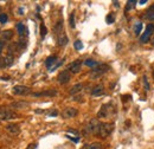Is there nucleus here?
<instances>
[{
    "label": "nucleus",
    "instance_id": "1",
    "mask_svg": "<svg viewBox=\"0 0 154 149\" xmlns=\"http://www.w3.org/2000/svg\"><path fill=\"white\" fill-rule=\"evenodd\" d=\"M115 115V108L112 103H107V104H103L102 108L100 109V111L97 114V117L100 118H108L110 116Z\"/></svg>",
    "mask_w": 154,
    "mask_h": 149
},
{
    "label": "nucleus",
    "instance_id": "2",
    "mask_svg": "<svg viewBox=\"0 0 154 149\" xmlns=\"http://www.w3.org/2000/svg\"><path fill=\"white\" fill-rule=\"evenodd\" d=\"M101 123L96 118H93L89 121V123L84 127V134H93V135H97L98 130H100V127H101Z\"/></svg>",
    "mask_w": 154,
    "mask_h": 149
},
{
    "label": "nucleus",
    "instance_id": "3",
    "mask_svg": "<svg viewBox=\"0 0 154 149\" xmlns=\"http://www.w3.org/2000/svg\"><path fill=\"white\" fill-rule=\"evenodd\" d=\"M113 130H114V124L113 123H103L102 122L97 136H100L102 138H106V137H108L113 132Z\"/></svg>",
    "mask_w": 154,
    "mask_h": 149
},
{
    "label": "nucleus",
    "instance_id": "4",
    "mask_svg": "<svg viewBox=\"0 0 154 149\" xmlns=\"http://www.w3.org/2000/svg\"><path fill=\"white\" fill-rule=\"evenodd\" d=\"M18 115L13 110L8 109V108H4L1 107L0 108V121H8V120H14L17 118Z\"/></svg>",
    "mask_w": 154,
    "mask_h": 149
},
{
    "label": "nucleus",
    "instance_id": "5",
    "mask_svg": "<svg viewBox=\"0 0 154 149\" xmlns=\"http://www.w3.org/2000/svg\"><path fill=\"white\" fill-rule=\"evenodd\" d=\"M108 70H109V66L107 64H100L98 66L94 68L91 70L90 76H91V78H98V77H101L103 74H106Z\"/></svg>",
    "mask_w": 154,
    "mask_h": 149
},
{
    "label": "nucleus",
    "instance_id": "6",
    "mask_svg": "<svg viewBox=\"0 0 154 149\" xmlns=\"http://www.w3.org/2000/svg\"><path fill=\"white\" fill-rule=\"evenodd\" d=\"M153 33H154V25L153 24L147 25L146 31H145V32L141 35V37H140V41H141V43H147V41L151 39Z\"/></svg>",
    "mask_w": 154,
    "mask_h": 149
},
{
    "label": "nucleus",
    "instance_id": "7",
    "mask_svg": "<svg viewBox=\"0 0 154 149\" xmlns=\"http://www.w3.org/2000/svg\"><path fill=\"white\" fill-rule=\"evenodd\" d=\"M12 93L14 95H18V96H26V95L31 93V89L25 85H16V87H13Z\"/></svg>",
    "mask_w": 154,
    "mask_h": 149
},
{
    "label": "nucleus",
    "instance_id": "8",
    "mask_svg": "<svg viewBox=\"0 0 154 149\" xmlns=\"http://www.w3.org/2000/svg\"><path fill=\"white\" fill-rule=\"evenodd\" d=\"M57 79H58V83H60V84H66V83L70 82V79H71V72H70L69 70H63L60 74H58Z\"/></svg>",
    "mask_w": 154,
    "mask_h": 149
},
{
    "label": "nucleus",
    "instance_id": "9",
    "mask_svg": "<svg viewBox=\"0 0 154 149\" xmlns=\"http://www.w3.org/2000/svg\"><path fill=\"white\" fill-rule=\"evenodd\" d=\"M77 114H78V110H77L76 108H72V107H68V108H65L63 112H62V116L64 117V118H72V117H75Z\"/></svg>",
    "mask_w": 154,
    "mask_h": 149
},
{
    "label": "nucleus",
    "instance_id": "10",
    "mask_svg": "<svg viewBox=\"0 0 154 149\" xmlns=\"http://www.w3.org/2000/svg\"><path fill=\"white\" fill-rule=\"evenodd\" d=\"M81 68H82V60L77 59L75 62H72L69 66H68V70L71 72V74H78L81 71Z\"/></svg>",
    "mask_w": 154,
    "mask_h": 149
},
{
    "label": "nucleus",
    "instance_id": "11",
    "mask_svg": "<svg viewBox=\"0 0 154 149\" xmlns=\"http://www.w3.org/2000/svg\"><path fill=\"white\" fill-rule=\"evenodd\" d=\"M56 95H57V91L54 90V89H49V90H45V91L32 93L33 97H42V96H49V97H51V96H56Z\"/></svg>",
    "mask_w": 154,
    "mask_h": 149
},
{
    "label": "nucleus",
    "instance_id": "12",
    "mask_svg": "<svg viewBox=\"0 0 154 149\" xmlns=\"http://www.w3.org/2000/svg\"><path fill=\"white\" fill-rule=\"evenodd\" d=\"M57 57L56 56H50L46 58V60H45V65H46V68L50 70V69H52L56 64H57Z\"/></svg>",
    "mask_w": 154,
    "mask_h": 149
},
{
    "label": "nucleus",
    "instance_id": "13",
    "mask_svg": "<svg viewBox=\"0 0 154 149\" xmlns=\"http://www.w3.org/2000/svg\"><path fill=\"white\" fill-rule=\"evenodd\" d=\"M6 130L12 135H18L20 132V127L18 124H7L6 126Z\"/></svg>",
    "mask_w": 154,
    "mask_h": 149
},
{
    "label": "nucleus",
    "instance_id": "14",
    "mask_svg": "<svg viewBox=\"0 0 154 149\" xmlns=\"http://www.w3.org/2000/svg\"><path fill=\"white\" fill-rule=\"evenodd\" d=\"M30 105L29 102H25V101H19V102H13L11 103V107L14 108V109H25Z\"/></svg>",
    "mask_w": 154,
    "mask_h": 149
},
{
    "label": "nucleus",
    "instance_id": "15",
    "mask_svg": "<svg viewBox=\"0 0 154 149\" xmlns=\"http://www.w3.org/2000/svg\"><path fill=\"white\" fill-rule=\"evenodd\" d=\"M57 40H58V45H59V46H65V45L68 44V41H69V39H68L66 35H65L64 32H62L60 35H58Z\"/></svg>",
    "mask_w": 154,
    "mask_h": 149
},
{
    "label": "nucleus",
    "instance_id": "16",
    "mask_svg": "<svg viewBox=\"0 0 154 149\" xmlns=\"http://www.w3.org/2000/svg\"><path fill=\"white\" fill-rule=\"evenodd\" d=\"M104 93V87L102 84H97L96 87L91 90V95L93 96H101Z\"/></svg>",
    "mask_w": 154,
    "mask_h": 149
},
{
    "label": "nucleus",
    "instance_id": "17",
    "mask_svg": "<svg viewBox=\"0 0 154 149\" xmlns=\"http://www.w3.org/2000/svg\"><path fill=\"white\" fill-rule=\"evenodd\" d=\"M54 31H55V33L56 35H60L62 32H64L63 31V21L62 20H58L57 23H56V25H55V27H54Z\"/></svg>",
    "mask_w": 154,
    "mask_h": 149
},
{
    "label": "nucleus",
    "instance_id": "18",
    "mask_svg": "<svg viewBox=\"0 0 154 149\" xmlns=\"http://www.w3.org/2000/svg\"><path fill=\"white\" fill-rule=\"evenodd\" d=\"M83 89V84L82 83H78V84H75L71 89H70V95H76V93H78L81 90Z\"/></svg>",
    "mask_w": 154,
    "mask_h": 149
},
{
    "label": "nucleus",
    "instance_id": "19",
    "mask_svg": "<svg viewBox=\"0 0 154 149\" xmlns=\"http://www.w3.org/2000/svg\"><path fill=\"white\" fill-rule=\"evenodd\" d=\"M17 31H18V35H19L20 37H23L26 33V27H25V25L23 23H18L17 24Z\"/></svg>",
    "mask_w": 154,
    "mask_h": 149
},
{
    "label": "nucleus",
    "instance_id": "20",
    "mask_svg": "<svg viewBox=\"0 0 154 149\" xmlns=\"http://www.w3.org/2000/svg\"><path fill=\"white\" fill-rule=\"evenodd\" d=\"M84 64L87 66H89V68H96V66L100 65V63L97 60H94V59H85L84 60Z\"/></svg>",
    "mask_w": 154,
    "mask_h": 149
},
{
    "label": "nucleus",
    "instance_id": "21",
    "mask_svg": "<svg viewBox=\"0 0 154 149\" xmlns=\"http://www.w3.org/2000/svg\"><path fill=\"white\" fill-rule=\"evenodd\" d=\"M102 148V144L98 143V142H94V143H90V144H85L82 149H101Z\"/></svg>",
    "mask_w": 154,
    "mask_h": 149
},
{
    "label": "nucleus",
    "instance_id": "22",
    "mask_svg": "<svg viewBox=\"0 0 154 149\" xmlns=\"http://www.w3.org/2000/svg\"><path fill=\"white\" fill-rule=\"evenodd\" d=\"M141 31H142V23H140V21L135 23V25H134V33L136 35V36H139V35L141 33Z\"/></svg>",
    "mask_w": 154,
    "mask_h": 149
},
{
    "label": "nucleus",
    "instance_id": "23",
    "mask_svg": "<svg viewBox=\"0 0 154 149\" xmlns=\"http://www.w3.org/2000/svg\"><path fill=\"white\" fill-rule=\"evenodd\" d=\"M13 36V32L11 31V30H6V31H4L2 33H1V37L4 38L5 40H10L11 38Z\"/></svg>",
    "mask_w": 154,
    "mask_h": 149
},
{
    "label": "nucleus",
    "instance_id": "24",
    "mask_svg": "<svg viewBox=\"0 0 154 149\" xmlns=\"http://www.w3.org/2000/svg\"><path fill=\"white\" fill-rule=\"evenodd\" d=\"M139 1H136V0H131V1H127V6H126V12H128L129 10H132L133 7H134L135 5L137 4Z\"/></svg>",
    "mask_w": 154,
    "mask_h": 149
},
{
    "label": "nucleus",
    "instance_id": "25",
    "mask_svg": "<svg viewBox=\"0 0 154 149\" xmlns=\"http://www.w3.org/2000/svg\"><path fill=\"white\" fill-rule=\"evenodd\" d=\"M106 21H107V24H113L115 21V14L114 13H109L106 17Z\"/></svg>",
    "mask_w": 154,
    "mask_h": 149
},
{
    "label": "nucleus",
    "instance_id": "26",
    "mask_svg": "<svg viewBox=\"0 0 154 149\" xmlns=\"http://www.w3.org/2000/svg\"><path fill=\"white\" fill-rule=\"evenodd\" d=\"M69 24H70V27L71 29H75V13H71L70 17H69Z\"/></svg>",
    "mask_w": 154,
    "mask_h": 149
},
{
    "label": "nucleus",
    "instance_id": "27",
    "mask_svg": "<svg viewBox=\"0 0 154 149\" xmlns=\"http://www.w3.org/2000/svg\"><path fill=\"white\" fill-rule=\"evenodd\" d=\"M46 33H48V30H46L45 25H44V24H42V25H40V36H42V38L45 37V36H46Z\"/></svg>",
    "mask_w": 154,
    "mask_h": 149
},
{
    "label": "nucleus",
    "instance_id": "28",
    "mask_svg": "<svg viewBox=\"0 0 154 149\" xmlns=\"http://www.w3.org/2000/svg\"><path fill=\"white\" fill-rule=\"evenodd\" d=\"M7 20H8V16L6 13H0V23L1 24H5Z\"/></svg>",
    "mask_w": 154,
    "mask_h": 149
},
{
    "label": "nucleus",
    "instance_id": "29",
    "mask_svg": "<svg viewBox=\"0 0 154 149\" xmlns=\"http://www.w3.org/2000/svg\"><path fill=\"white\" fill-rule=\"evenodd\" d=\"M74 47H75L76 50H82V49H83V44H82V41H81V40H76V41L74 43Z\"/></svg>",
    "mask_w": 154,
    "mask_h": 149
},
{
    "label": "nucleus",
    "instance_id": "30",
    "mask_svg": "<svg viewBox=\"0 0 154 149\" xmlns=\"http://www.w3.org/2000/svg\"><path fill=\"white\" fill-rule=\"evenodd\" d=\"M145 18L148 20H154V12L152 11H147V13L145 14Z\"/></svg>",
    "mask_w": 154,
    "mask_h": 149
},
{
    "label": "nucleus",
    "instance_id": "31",
    "mask_svg": "<svg viewBox=\"0 0 154 149\" xmlns=\"http://www.w3.org/2000/svg\"><path fill=\"white\" fill-rule=\"evenodd\" d=\"M142 82H143V85H145V90H146V91H148V90H149V84H148V82H147V78H146V76H143V79H142Z\"/></svg>",
    "mask_w": 154,
    "mask_h": 149
},
{
    "label": "nucleus",
    "instance_id": "32",
    "mask_svg": "<svg viewBox=\"0 0 154 149\" xmlns=\"http://www.w3.org/2000/svg\"><path fill=\"white\" fill-rule=\"evenodd\" d=\"M63 62H64V60H60V62H58L57 64H56V65H55V66H54V68H52V69H50V70H49V71H50V72H52V71H55V70H56V69H57V68H59V66H60V65H62V64H63Z\"/></svg>",
    "mask_w": 154,
    "mask_h": 149
},
{
    "label": "nucleus",
    "instance_id": "33",
    "mask_svg": "<svg viewBox=\"0 0 154 149\" xmlns=\"http://www.w3.org/2000/svg\"><path fill=\"white\" fill-rule=\"evenodd\" d=\"M57 115H58L57 110H52V111L49 112V117H54V116H57Z\"/></svg>",
    "mask_w": 154,
    "mask_h": 149
},
{
    "label": "nucleus",
    "instance_id": "34",
    "mask_svg": "<svg viewBox=\"0 0 154 149\" xmlns=\"http://www.w3.org/2000/svg\"><path fill=\"white\" fill-rule=\"evenodd\" d=\"M26 149H37V143H31V144H29Z\"/></svg>",
    "mask_w": 154,
    "mask_h": 149
},
{
    "label": "nucleus",
    "instance_id": "35",
    "mask_svg": "<svg viewBox=\"0 0 154 149\" xmlns=\"http://www.w3.org/2000/svg\"><path fill=\"white\" fill-rule=\"evenodd\" d=\"M4 46H5V41H2V40H0V52L2 51V49H4Z\"/></svg>",
    "mask_w": 154,
    "mask_h": 149
},
{
    "label": "nucleus",
    "instance_id": "36",
    "mask_svg": "<svg viewBox=\"0 0 154 149\" xmlns=\"http://www.w3.org/2000/svg\"><path fill=\"white\" fill-rule=\"evenodd\" d=\"M146 2H147V0H141V1H139V4H140V5H145Z\"/></svg>",
    "mask_w": 154,
    "mask_h": 149
},
{
    "label": "nucleus",
    "instance_id": "37",
    "mask_svg": "<svg viewBox=\"0 0 154 149\" xmlns=\"http://www.w3.org/2000/svg\"><path fill=\"white\" fill-rule=\"evenodd\" d=\"M148 11H152V12H154V4L151 6V7H149V10H148Z\"/></svg>",
    "mask_w": 154,
    "mask_h": 149
},
{
    "label": "nucleus",
    "instance_id": "38",
    "mask_svg": "<svg viewBox=\"0 0 154 149\" xmlns=\"http://www.w3.org/2000/svg\"><path fill=\"white\" fill-rule=\"evenodd\" d=\"M114 5H115L116 7H119V2L117 1H114Z\"/></svg>",
    "mask_w": 154,
    "mask_h": 149
},
{
    "label": "nucleus",
    "instance_id": "39",
    "mask_svg": "<svg viewBox=\"0 0 154 149\" xmlns=\"http://www.w3.org/2000/svg\"><path fill=\"white\" fill-rule=\"evenodd\" d=\"M153 77H154V71H153Z\"/></svg>",
    "mask_w": 154,
    "mask_h": 149
},
{
    "label": "nucleus",
    "instance_id": "40",
    "mask_svg": "<svg viewBox=\"0 0 154 149\" xmlns=\"http://www.w3.org/2000/svg\"><path fill=\"white\" fill-rule=\"evenodd\" d=\"M0 10H1V8H0Z\"/></svg>",
    "mask_w": 154,
    "mask_h": 149
}]
</instances>
